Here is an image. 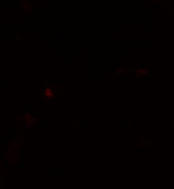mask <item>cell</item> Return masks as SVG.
Returning a JSON list of instances; mask_svg holds the SVG:
<instances>
[{"instance_id": "obj_1", "label": "cell", "mask_w": 174, "mask_h": 189, "mask_svg": "<svg viewBox=\"0 0 174 189\" xmlns=\"http://www.w3.org/2000/svg\"><path fill=\"white\" fill-rule=\"evenodd\" d=\"M42 93H43V95L48 99H52V98L56 97V89L53 87H45Z\"/></svg>"}]
</instances>
